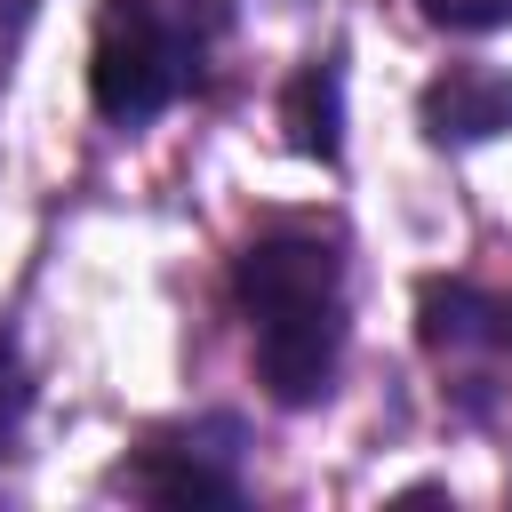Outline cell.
Segmentation results:
<instances>
[{
	"mask_svg": "<svg viewBox=\"0 0 512 512\" xmlns=\"http://www.w3.org/2000/svg\"><path fill=\"white\" fill-rule=\"evenodd\" d=\"M232 296L248 312V352H256L264 392L280 408H312L344 360V256H336V240L304 232V224L256 232L232 256Z\"/></svg>",
	"mask_w": 512,
	"mask_h": 512,
	"instance_id": "1",
	"label": "cell"
},
{
	"mask_svg": "<svg viewBox=\"0 0 512 512\" xmlns=\"http://www.w3.org/2000/svg\"><path fill=\"white\" fill-rule=\"evenodd\" d=\"M216 40L208 0H104L88 40V96L112 128H152L176 96L200 88Z\"/></svg>",
	"mask_w": 512,
	"mask_h": 512,
	"instance_id": "2",
	"label": "cell"
},
{
	"mask_svg": "<svg viewBox=\"0 0 512 512\" xmlns=\"http://www.w3.org/2000/svg\"><path fill=\"white\" fill-rule=\"evenodd\" d=\"M120 488L144 504H240L248 496V432L240 416H200L176 432H152L128 464Z\"/></svg>",
	"mask_w": 512,
	"mask_h": 512,
	"instance_id": "3",
	"label": "cell"
},
{
	"mask_svg": "<svg viewBox=\"0 0 512 512\" xmlns=\"http://www.w3.org/2000/svg\"><path fill=\"white\" fill-rule=\"evenodd\" d=\"M424 344L464 368H512V296H488L472 280H424Z\"/></svg>",
	"mask_w": 512,
	"mask_h": 512,
	"instance_id": "4",
	"label": "cell"
},
{
	"mask_svg": "<svg viewBox=\"0 0 512 512\" xmlns=\"http://www.w3.org/2000/svg\"><path fill=\"white\" fill-rule=\"evenodd\" d=\"M512 128V80L496 64H448L432 88H424V136L432 144H488Z\"/></svg>",
	"mask_w": 512,
	"mask_h": 512,
	"instance_id": "5",
	"label": "cell"
},
{
	"mask_svg": "<svg viewBox=\"0 0 512 512\" xmlns=\"http://www.w3.org/2000/svg\"><path fill=\"white\" fill-rule=\"evenodd\" d=\"M336 88H344V72L336 64H304L296 72V88H288V136H296V152H312V160H336Z\"/></svg>",
	"mask_w": 512,
	"mask_h": 512,
	"instance_id": "6",
	"label": "cell"
},
{
	"mask_svg": "<svg viewBox=\"0 0 512 512\" xmlns=\"http://www.w3.org/2000/svg\"><path fill=\"white\" fill-rule=\"evenodd\" d=\"M24 416H32V368H24V344L0 328V456L16 448Z\"/></svg>",
	"mask_w": 512,
	"mask_h": 512,
	"instance_id": "7",
	"label": "cell"
},
{
	"mask_svg": "<svg viewBox=\"0 0 512 512\" xmlns=\"http://www.w3.org/2000/svg\"><path fill=\"white\" fill-rule=\"evenodd\" d=\"M416 8L440 32H504L512 24V0H416Z\"/></svg>",
	"mask_w": 512,
	"mask_h": 512,
	"instance_id": "8",
	"label": "cell"
},
{
	"mask_svg": "<svg viewBox=\"0 0 512 512\" xmlns=\"http://www.w3.org/2000/svg\"><path fill=\"white\" fill-rule=\"evenodd\" d=\"M32 16H40V0H0V88H8V72H16V48H24Z\"/></svg>",
	"mask_w": 512,
	"mask_h": 512,
	"instance_id": "9",
	"label": "cell"
}]
</instances>
